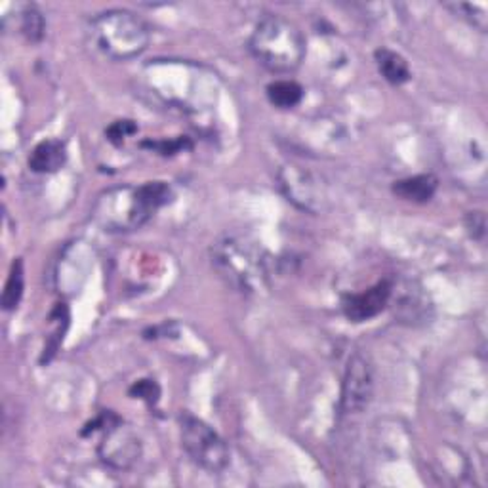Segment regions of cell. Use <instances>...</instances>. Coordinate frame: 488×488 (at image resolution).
Masks as SVG:
<instances>
[{"instance_id":"6da1fadb","label":"cell","mask_w":488,"mask_h":488,"mask_svg":"<svg viewBox=\"0 0 488 488\" xmlns=\"http://www.w3.org/2000/svg\"><path fill=\"white\" fill-rule=\"evenodd\" d=\"M171 200L172 190L164 181L121 185L102 193L92 214L103 231L128 233L143 228L161 206Z\"/></svg>"},{"instance_id":"ac0fdd59","label":"cell","mask_w":488,"mask_h":488,"mask_svg":"<svg viewBox=\"0 0 488 488\" xmlns=\"http://www.w3.org/2000/svg\"><path fill=\"white\" fill-rule=\"evenodd\" d=\"M136 130L138 128H136V124L132 121H119V122H115L112 126H109L107 138H109V142L121 145L128 136L136 134Z\"/></svg>"},{"instance_id":"ffe728a7","label":"cell","mask_w":488,"mask_h":488,"mask_svg":"<svg viewBox=\"0 0 488 488\" xmlns=\"http://www.w3.org/2000/svg\"><path fill=\"white\" fill-rule=\"evenodd\" d=\"M145 147H151V149H157V151H161L162 155H172L174 151H178V149L185 147V140H178V142H145L143 143Z\"/></svg>"},{"instance_id":"8fae6325","label":"cell","mask_w":488,"mask_h":488,"mask_svg":"<svg viewBox=\"0 0 488 488\" xmlns=\"http://www.w3.org/2000/svg\"><path fill=\"white\" fill-rule=\"evenodd\" d=\"M439 187V180L434 174H420L395 181L393 185V193L401 197L403 200L410 202H427L434 199L435 191Z\"/></svg>"},{"instance_id":"3957f363","label":"cell","mask_w":488,"mask_h":488,"mask_svg":"<svg viewBox=\"0 0 488 488\" xmlns=\"http://www.w3.org/2000/svg\"><path fill=\"white\" fill-rule=\"evenodd\" d=\"M254 58L273 73H292L306 58V39L292 22L280 15H266L249 41Z\"/></svg>"},{"instance_id":"2e32d148","label":"cell","mask_w":488,"mask_h":488,"mask_svg":"<svg viewBox=\"0 0 488 488\" xmlns=\"http://www.w3.org/2000/svg\"><path fill=\"white\" fill-rule=\"evenodd\" d=\"M44 15L36 6H25L22 12V33L31 43H41L44 36Z\"/></svg>"},{"instance_id":"e0dca14e","label":"cell","mask_w":488,"mask_h":488,"mask_svg":"<svg viewBox=\"0 0 488 488\" xmlns=\"http://www.w3.org/2000/svg\"><path fill=\"white\" fill-rule=\"evenodd\" d=\"M456 10L464 12V15L472 22L479 31H486L488 25V6L486 5H458Z\"/></svg>"},{"instance_id":"52a82bcc","label":"cell","mask_w":488,"mask_h":488,"mask_svg":"<svg viewBox=\"0 0 488 488\" xmlns=\"http://www.w3.org/2000/svg\"><path fill=\"white\" fill-rule=\"evenodd\" d=\"M278 187L283 195L296 206V209L317 214L323 210L327 200L325 187L313 172L302 166L287 164L278 171Z\"/></svg>"},{"instance_id":"5bb4252c","label":"cell","mask_w":488,"mask_h":488,"mask_svg":"<svg viewBox=\"0 0 488 488\" xmlns=\"http://www.w3.org/2000/svg\"><path fill=\"white\" fill-rule=\"evenodd\" d=\"M22 296H24V261L15 259L3 292V307L6 311L15 309L17 304H20Z\"/></svg>"},{"instance_id":"9a60e30c","label":"cell","mask_w":488,"mask_h":488,"mask_svg":"<svg viewBox=\"0 0 488 488\" xmlns=\"http://www.w3.org/2000/svg\"><path fill=\"white\" fill-rule=\"evenodd\" d=\"M399 317L405 321H420L427 313V302L420 290H406L399 299Z\"/></svg>"},{"instance_id":"ba28073f","label":"cell","mask_w":488,"mask_h":488,"mask_svg":"<svg viewBox=\"0 0 488 488\" xmlns=\"http://www.w3.org/2000/svg\"><path fill=\"white\" fill-rule=\"evenodd\" d=\"M374 393V370L363 353H353L347 361L342 384V410L346 415H359Z\"/></svg>"},{"instance_id":"30bf717a","label":"cell","mask_w":488,"mask_h":488,"mask_svg":"<svg viewBox=\"0 0 488 488\" xmlns=\"http://www.w3.org/2000/svg\"><path fill=\"white\" fill-rule=\"evenodd\" d=\"M67 162V147L60 140H46L29 155V168L36 174H54Z\"/></svg>"},{"instance_id":"7a4b0ae2","label":"cell","mask_w":488,"mask_h":488,"mask_svg":"<svg viewBox=\"0 0 488 488\" xmlns=\"http://www.w3.org/2000/svg\"><path fill=\"white\" fill-rule=\"evenodd\" d=\"M212 266L225 285L233 290L258 296L269 287V271L264 252L256 242L239 237L225 235L212 244Z\"/></svg>"},{"instance_id":"5b68a950","label":"cell","mask_w":488,"mask_h":488,"mask_svg":"<svg viewBox=\"0 0 488 488\" xmlns=\"http://www.w3.org/2000/svg\"><path fill=\"white\" fill-rule=\"evenodd\" d=\"M181 444L190 458L209 473H220L229 465V448L216 431L202 420L181 416Z\"/></svg>"},{"instance_id":"7c38bea8","label":"cell","mask_w":488,"mask_h":488,"mask_svg":"<svg viewBox=\"0 0 488 488\" xmlns=\"http://www.w3.org/2000/svg\"><path fill=\"white\" fill-rule=\"evenodd\" d=\"M376 63L382 73V77L389 84H405L410 79V67L401 54L393 52L389 48H380L376 52Z\"/></svg>"},{"instance_id":"8992f818","label":"cell","mask_w":488,"mask_h":488,"mask_svg":"<svg viewBox=\"0 0 488 488\" xmlns=\"http://www.w3.org/2000/svg\"><path fill=\"white\" fill-rule=\"evenodd\" d=\"M96 424L102 427V441L98 444L102 462L119 472L132 467L142 456V443L134 429L109 410L103 412Z\"/></svg>"},{"instance_id":"9c48e42d","label":"cell","mask_w":488,"mask_h":488,"mask_svg":"<svg viewBox=\"0 0 488 488\" xmlns=\"http://www.w3.org/2000/svg\"><path fill=\"white\" fill-rule=\"evenodd\" d=\"M393 283L387 278L359 294H346L342 299V311L351 323H365L378 317L391 302Z\"/></svg>"},{"instance_id":"277c9868","label":"cell","mask_w":488,"mask_h":488,"mask_svg":"<svg viewBox=\"0 0 488 488\" xmlns=\"http://www.w3.org/2000/svg\"><path fill=\"white\" fill-rule=\"evenodd\" d=\"M90 36L107 58L126 62L138 58L147 50L151 29L134 12L107 10L90 22Z\"/></svg>"},{"instance_id":"d6986e66","label":"cell","mask_w":488,"mask_h":488,"mask_svg":"<svg viewBox=\"0 0 488 488\" xmlns=\"http://www.w3.org/2000/svg\"><path fill=\"white\" fill-rule=\"evenodd\" d=\"M130 395L140 397V399L147 401L149 405H153L159 399V386L151 380H142L132 389H130Z\"/></svg>"},{"instance_id":"4fadbf2b","label":"cell","mask_w":488,"mask_h":488,"mask_svg":"<svg viewBox=\"0 0 488 488\" xmlns=\"http://www.w3.org/2000/svg\"><path fill=\"white\" fill-rule=\"evenodd\" d=\"M268 98L278 109H292L304 100V88L294 81H277L268 86Z\"/></svg>"}]
</instances>
